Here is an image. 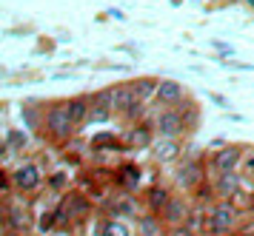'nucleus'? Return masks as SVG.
<instances>
[{
    "instance_id": "obj_20",
    "label": "nucleus",
    "mask_w": 254,
    "mask_h": 236,
    "mask_svg": "<svg viewBox=\"0 0 254 236\" xmlns=\"http://www.w3.org/2000/svg\"><path fill=\"white\" fill-rule=\"evenodd\" d=\"M120 182H123L126 188H137V182H140V171L134 168V165H126V168L120 171Z\"/></svg>"
},
{
    "instance_id": "obj_3",
    "label": "nucleus",
    "mask_w": 254,
    "mask_h": 236,
    "mask_svg": "<svg viewBox=\"0 0 254 236\" xmlns=\"http://www.w3.org/2000/svg\"><path fill=\"white\" fill-rule=\"evenodd\" d=\"M154 128H157L160 140H177L186 131V120L180 111H160L154 120Z\"/></svg>"
},
{
    "instance_id": "obj_10",
    "label": "nucleus",
    "mask_w": 254,
    "mask_h": 236,
    "mask_svg": "<svg viewBox=\"0 0 254 236\" xmlns=\"http://www.w3.org/2000/svg\"><path fill=\"white\" fill-rule=\"evenodd\" d=\"M112 111H115V89L97 91L92 97V117L94 120H106Z\"/></svg>"
},
{
    "instance_id": "obj_9",
    "label": "nucleus",
    "mask_w": 254,
    "mask_h": 236,
    "mask_svg": "<svg viewBox=\"0 0 254 236\" xmlns=\"http://www.w3.org/2000/svg\"><path fill=\"white\" fill-rule=\"evenodd\" d=\"M240 148L237 145H229V148H223V151H217L214 157H211V165L220 171V174H234V168L240 165Z\"/></svg>"
},
{
    "instance_id": "obj_11",
    "label": "nucleus",
    "mask_w": 254,
    "mask_h": 236,
    "mask_svg": "<svg viewBox=\"0 0 254 236\" xmlns=\"http://www.w3.org/2000/svg\"><path fill=\"white\" fill-rule=\"evenodd\" d=\"M186 97V91L180 83H174V80H160V86H157V100L163 105H177V102Z\"/></svg>"
},
{
    "instance_id": "obj_18",
    "label": "nucleus",
    "mask_w": 254,
    "mask_h": 236,
    "mask_svg": "<svg viewBox=\"0 0 254 236\" xmlns=\"http://www.w3.org/2000/svg\"><path fill=\"white\" fill-rule=\"evenodd\" d=\"M134 86V94H137V100L143 102V100H157V86H160V80H151V77H140V80H134L131 83Z\"/></svg>"
},
{
    "instance_id": "obj_17",
    "label": "nucleus",
    "mask_w": 254,
    "mask_h": 236,
    "mask_svg": "<svg viewBox=\"0 0 254 236\" xmlns=\"http://www.w3.org/2000/svg\"><path fill=\"white\" fill-rule=\"evenodd\" d=\"M66 105H69V111H71V117H74L77 125L86 123V120L92 117V100H89V97H74V100H69Z\"/></svg>"
},
{
    "instance_id": "obj_23",
    "label": "nucleus",
    "mask_w": 254,
    "mask_h": 236,
    "mask_svg": "<svg viewBox=\"0 0 254 236\" xmlns=\"http://www.w3.org/2000/svg\"><path fill=\"white\" fill-rule=\"evenodd\" d=\"M186 228H191V231H200V228H203V214H191V219H189V225Z\"/></svg>"
},
{
    "instance_id": "obj_24",
    "label": "nucleus",
    "mask_w": 254,
    "mask_h": 236,
    "mask_svg": "<svg viewBox=\"0 0 254 236\" xmlns=\"http://www.w3.org/2000/svg\"><path fill=\"white\" fill-rule=\"evenodd\" d=\"M169 236H197L191 228H174V231H169Z\"/></svg>"
},
{
    "instance_id": "obj_15",
    "label": "nucleus",
    "mask_w": 254,
    "mask_h": 236,
    "mask_svg": "<svg viewBox=\"0 0 254 236\" xmlns=\"http://www.w3.org/2000/svg\"><path fill=\"white\" fill-rule=\"evenodd\" d=\"M134 86H115V111H128L131 105H137Z\"/></svg>"
},
{
    "instance_id": "obj_25",
    "label": "nucleus",
    "mask_w": 254,
    "mask_h": 236,
    "mask_svg": "<svg viewBox=\"0 0 254 236\" xmlns=\"http://www.w3.org/2000/svg\"><path fill=\"white\" fill-rule=\"evenodd\" d=\"M63 185H66V177L63 174H55L52 177V188H63Z\"/></svg>"
},
{
    "instance_id": "obj_13",
    "label": "nucleus",
    "mask_w": 254,
    "mask_h": 236,
    "mask_svg": "<svg viewBox=\"0 0 254 236\" xmlns=\"http://www.w3.org/2000/svg\"><path fill=\"white\" fill-rule=\"evenodd\" d=\"M146 202H149L151 214H163V211H166V205L172 202V193L166 191L163 185H151L149 191H146Z\"/></svg>"
},
{
    "instance_id": "obj_27",
    "label": "nucleus",
    "mask_w": 254,
    "mask_h": 236,
    "mask_svg": "<svg viewBox=\"0 0 254 236\" xmlns=\"http://www.w3.org/2000/svg\"><path fill=\"white\" fill-rule=\"evenodd\" d=\"M249 168H252V171H254V159H249Z\"/></svg>"
},
{
    "instance_id": "obj_4",
    "label": "nucleus",
    "mask_w": 254,
    "mask_h": 236,
    "mask_svg": "<svg viewBox=\"0 0 254 236\" xmlns=\"http://www.w3.org/2000/svg\"><path fill=\"white\" fill-rule=\"evenodd\" d=\"M160 219L166 222L169 231H174V228H186V225H189V219H191V208H189L186 199L172 196V202L166 205V211L160 214Z\"/></svg>"
},
{
    "instance_id": "obj_6",
    "label": "nucleus",
    "mask_w": 254,
    "mask_h": 236,
    "mask_svg": "<svg viewBox=\"0 0 254 236\" xmlns=\"http://www.w3.org/2000/svg\"><path fill=\"white\" fill-rule=\"evenodd\" d=\"M203 180H206V174H203V165L197 159H186L183 165L177 168V188H183V191L200 188Z\"/></svg>"
},
{
    "instance_id": "obj_12",
    "label": "nucleus",
    "mask_w": 254,
    "mask_h": 236,
    "mask_svg": "<svg viewBox=\"0 0 254 236\" xmlns=\"http://www.w3.org/2000/svg\"><path fill=\"white\" fill-rule=\"evenodd\" d=\"M166 222L160 219V214H146L137 219V236H163Z\"/></svg>"
},
{
    "instance_id": "obj_14",
    "label": "nucleus",
    "mask_w": 254,
    "mask_h": 236,
    "mask_svg": "<svg viewBox=\"0 0 254 236\" xmlns=\"http://www.w3.org/2000/svg\"><path fill=\"white\" fill-rule=\"evenodd\" d=\"M151 151H154L157 162H174V159L180 157V142L177 140H160V142L151 145Z\"/></svg>"
},
{
    "instance_id": "obj_5",
    "label": "nucleus",
    "mask_w": 254,
    "mask_h": 236,
    "mask_svg": "<svg viewBox=\"0 0 254 236\" xmlns=\"http://www.w3.org/2000/svg\"><path fill=\"white\" fill-rule=\"evenodd\" d=\"M40 182H43V174H40V168H37L35 162H26V165H20V168L12 174V185L17 188V191H37L40 188Z\"/></svg>"
},
{
    "instance_id": "obj_1",
    "label": "nucleus",
    "mask_w": 254,
    "mask_h": 236,
    "mask_svg": "<svg viewBox=\"0 0 254 236\" xmlns=\"http://www.w3.org/2000/svg\"><path fill=\"white\" fill-rule=\"evenodd\" d=\"M237 222H240V214H237V208L229 202V199H223L211 208V214H208V231L214 236H229L237 231Z\"/></svg>"
},
{
    "instance_id": "obj_21",
    "label": "nucleus",
    "mask_w": 254,
    "mask_h": 236,
    "mask_svg": "<svg viewBox=\"0 0 254 236\" xmlns=\"http://www.w3.org/2000/svg\"><path fill=\"white\" fill-rule=\"evenodd\" d=\"M100 236H128V228L123 225V222H117V219H115V222H106L103 234H100Z\"/></svg>"
},
{
    "instance_id": "obj_26",
    "label": "nucleus",
    "mask_w": 254,
    "mask_h": 236,
    "mask_svg": "<svg viewBox=\"0 0 254 236\" xmlns=\"http://www.w3.org/2000/svg\"><path fill=\"white\" fill-rule=\"evenodd\" d=\"M3 236H23V234H17V231H6Z\"/></svg>"
},
{
    "instance_id": "obj_16",
    "label": "nucleus",
    "mask_w": 254,
    "mask_h": 236,
    "mask_svg": "<svg viewBox=\"0 0 254 236\" xmlns=\"http://www.w3.org/2000/svg\"><path fill=\"white\" fill-rule=\"evenodd\" d=\"M214 191H217V196H223V199H231L234 193L240 191V177H237V174H220V180L214 182Z\"/></svg>"
},
{
    "instance_id": "obj_7",
    "label": "nucleus",
    "mask_w": 254,
    "mask_h": 236,
    "mask_svg": "<svg viewBox=\"0 0 254 236\" xmlns=\"http://www.w3.org/2000/svg\"><path fill=\"white\" fill-rule=\"evenodd\" d=\"M6 225H9V231L26 234V231L35 225V222H32V216H29V211H26V205L6 199Z\"/></svg>"
},
{
    "instance_id": "obj_8",
    "label": "nucleus",
    "mask_w": 254,
    "mask_h": 236,
    "mask_svg": "<svg viewBox=\"0 0 254 236\" xmlns=\"http://www.w3.org/2000/svg\"><path fill=\"white\" fill-rule=\"evenodd\" d=\"M89 211H92V202H89L83 193H69L66 202H63V208L58 211V219L60 222H63V219H83Z\"/></svg>"
},
{
    "instance_id": "obj_22",
    "label": "nucleus",
    "mask_w": 254,
    "mask_h": 236,
    "mask_svg": "<svg viewBox=\"0 0 254 236\" xmlns=\"http://www.w3.org/2000/svg\"><path fill=\"white\" fill-rule=\"evenodd\" d=\"M26 145V134L23 131H12L9 140H6V148H23Z\"/></svg>"
},
{
    "instance_id": "obj_2",
    "label": "nucleus",
    "mask_w": 254,
    "mask_h": 236,
    "mask_svg": "<svg viewBox=\"0 0 254 236\" xmlns=\"http://www.w3.org/2000/svg\"><path fill=\"white\" fill-rule=\"evenodd\" d=\"M46 128L55 140H69V137L74 134V128H77V123H74V117H71V111H69V105H55V108L46 114Z\"/></svg>"
},
{
    "instance_id": "obj_19",
    "label": "nucleus",
    "mask_w": 254,
    "mask_h": 236,
    "mask_svg": "<svg viewBox=\"0 0 254 236\" xmlns=\"http://www.w3.org/2000/svg\"><path fill=\"white\" fill-rule=\"evenodd\" d=\"M128 145H134V148H149L151 145V134H149V128H131L128 131Z\"/></svg>"
}]
</instances>
